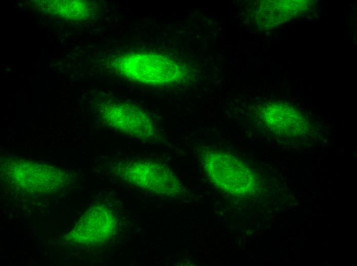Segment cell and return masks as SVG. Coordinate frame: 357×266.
<instances>
[{
    "label": "cell",
    "mask_w": 357,
    "mask_h": 266,
    "mask_svg": "<svg viewBox=\"0 0 357 266\" xmlns=\"http://www.w3.org/2000/svg\"><path fill=\"white\" fill-rule=\"evenodd\" d=\"M264 125L274 134L288 138L305 135L310 129L308 120L299 109L288 103L272 101L257 112Z\"/></svg>",
    "instance_id": "8992f818"
},
{
    "label": "cell",
    "mask_w": 357,
    "mask_h": 266,
    "mask_svg": "<svg viewBox=\"0 0 357 266\" xmlns=\"http://www.w3.org/2000/svg\"><path fill=\"white\" fill-rule=\"evenodd\" d=\"M106 65L121 78L152 86H175L189 80L192 74L183 59L140 48L120 51L107 59Z\"/></svg>",
    "instance_id": "6da1fadb"
},
{
    "label": "cell",
    "mask_w": 357,
    "mask_h": 266,
    "mask_svg": "<svg viewBox=\"0 0 357 266\" xmlns=\"http://www.w3.org/2000/svg\"><path fill=\"white\" fill-rule=\"evenodd\" d=\"M97 114L107 126L143 140L151 139L155 130L146 111L128 102L107 101L97 105Z\"/></svg>",
    "instance_id": "5b68a950"
},
{
    "label": "cell",
    "mask_w": 357,
    "mask_h": 266,
    "mask_svg": "<svg viewBox=\"0 0 357 266\" xmlns=\"http://www.w3.org/2000/svg\"><path fill=\"white\" fill-rule=\"evenodd\" d=\"M113 212L103 205L87 211L69 233V239L83 245L102 243L110 238L116 229Z\"/></svg>",
    "instance_id": "52a82bcc"
},
{
    "label": "cell",
    "mask_w": 357,
    "mask_h": 266,
    "mask_svg": "<svg viewBox=\"0 0 357 266\" xmlns=\"http://www.w3.org/2000/svg\"><path fill=\"white\" fill-rule=\"evenodd\" d=\"M200 150L204 170L218 188L238 196H247L257 190L259 182L255 174L239 159L206 147Z\"/></svg>",
    "instance_id": "7a4b0ae2"
},
{
    "label": "cell",
    "mask_w": 357,
    "mask_h": 266,
    "mask_svg": "<svg viewBox=\"0 0 357 266\" xmlns=\"http://www.w3.org/2000/svg\"><path fill=\"white\" fill-rule=\"evenodd\" d=\"M121 176L126 182L150 192L176 195L182 190L180 181L166 165L147 160H134L120 165Z\"/></svg>",
    "instance_id": "277c9868"
},
{
    "label": "cell",
    "mask_w": 357,
    "mask_h": 266,
    "mask_svg": "<svg viewBox=\"0 0 357 266\" xmlns=\"http://www.w3.org/2000/svg\"><path fill=\"white\" fill-rule=\"evenodd\" d=\"M1 175L9 186L30 193L55 192L66 181L65 173L53 166L20 159L4 161Z\"/></svg>",
    "instance_id": "3957f363"
},
{
    "label": "cell",
    "mask_w": 357,
    "mask_h": 266,
    "mask_svg": "<svg viewBox=\"0 0 357 266\" xmlns=\"http://www.w3.org/2000/svg\"><path fill=\"white\" fill-rule=\"evenodd\" d=\"M35 5L45 13L75 20H87L97 10L93 3L85 1H38Z\"/></svg>",
    "instance_id": "ba28073f"
},
{
    "label": "cell",
    "mask_w": 357,
    "mask_h": 266,
    "mask_svg": "<svg viewBox=\"0 0 357 266\" xmlns=\"http://www.w3.org/2000/svg\"><path fill=\"white\" fill-rule=\"evenodd\" d=\"M299 1H265L261 5L258 12V19L265 27H272L275 24L281 23L286 18L291 17L284 12V10L289 9L296 6Z\"/></svg>",
    "instance_id": "9c48e42d"
}]
</instances>
